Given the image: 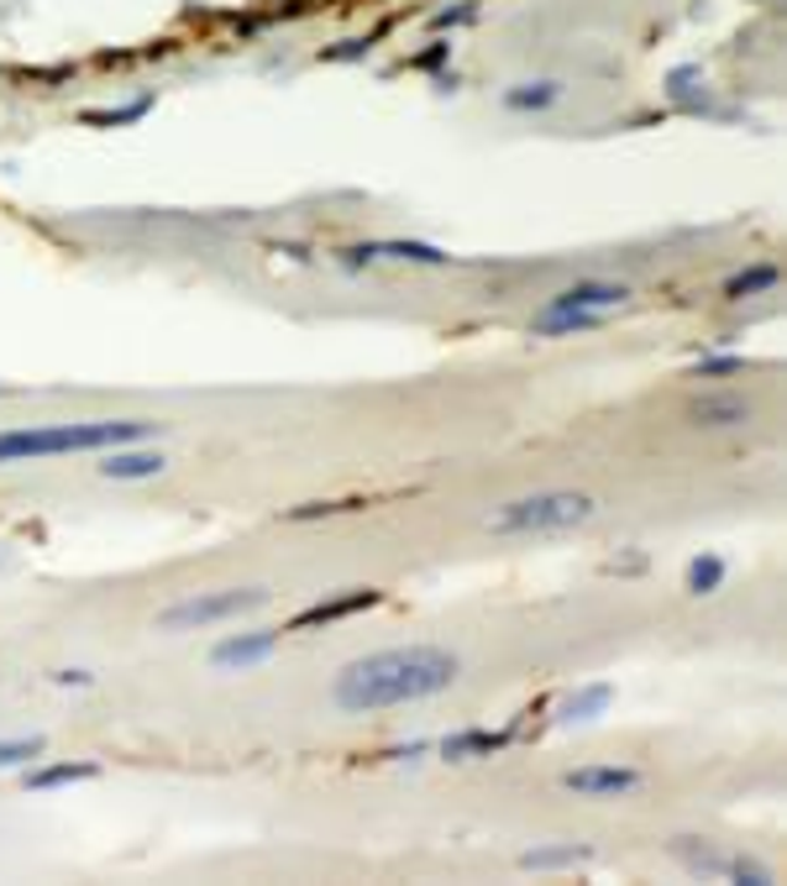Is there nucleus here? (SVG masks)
I'll use <instances>...</instances> for the list:
<instances>
[{"label": "nucleus", "mask_w": 787, "mask_h": 886, "mask_svg": "<svg viewBox=\"0 0 787 886\" xmlns=\"http://www.w3.org/2000/svg\"><path fill=\"white\" fill-rule=\"evenodd\" d=\"M462 677V661L447 646H393L347 661L332 682V703L341 713H384L430 703L452 692Z\"/></svg>", "instance_id": "f257e3e1"}, {"label": "nucleus", "mask_w": 787, "mask_h": 886, "mask_svg": "<svg viewBox=\"0 0 787 886\" xmlns=\"http://www.w3.org/2000/svg\"><path fill=\"white\" fill-rule=\"evenodd\" d=\"M158 420H63V425H16L0 430V467L16 462H48V457H85L158 436Z\"/></svg>", "instance_id": "f03ea898"}, {"label": "nucleus", "mask_w": 787, "mask_h": 886, "mask_svg": "<svg viewBox=\"0 0 787 886\" xmlns=\"http://www.w3.org/2000/svg\"><path fill=\"white\" fill-rule=\"evenodd\" d=\"M599 503L577 488H541V494H520L504 499L494 514H484V531L499 540H530V535H567L594 520Z\"/></svg>", "instance_id": "7ed1b4c3"}, {"label": "nucleus", "mask_w": 787, "mask_h": 886, "mask_svg": "<svg viewBox=\"0 0 787 886\" xmlns=\"http://www.w3.org/2000/svg\"><path fill=\"white\" fill-rule=\"evenodd\" d=\"M268 603V588H211V592H189L179 603H168L158 614V629L163 635H184V629H211V624L242 620V614H258Z\"/></svg>", "instance_id": "20e7f679"}, {"label": "nucleus", "mask_w": 787, "mask_h": 886, "mask_svg": "<svg viewBox=\"0 0 787 886\" xmlns=\"http://www.w3.org/2000/svg\"><path fill=\"white\" fill-rule=\"evenodd\" d=\"M646 787V776L636 766H573L562 771V793H573L583 802H614V798H636Z\"/></svg>", "instance_id": "39448f33"}, {"label": "nucleus", "mask_w": 787, "mask_h": 886, "mask_svg": "<svg viewBox=\"0 0 787 886\" xmlns=\"http://www.w3.org/2000/svg\"><path fill=\"white\" fill-rule=\"evenodd\" d=\"M636 299L630 284H620V278H577L567 289H557V295L546 299V310H573V315H614V310H625Z\"/></svg>", "instance_id": "423d86ee"}, {"label": "nucleus", "mask_w": 787, "mask_h": 886, "mask_svg": "<svg viewBox=\"0 0 787 886\" xmlns=\"http://www.w3.org/2000/svg\"><path fill=\"white\" fill-rule=\"evenodd\" d=\"M95 473L105 477V483H148V477H163L168 473V457L158 451V446H111L100 462H95Z\"/></svg>", "instance_id": "0eeeda50"}, {"label": "nucleus", "mask_w": 787, "mask_h": 886, "mask_svg": "<svg viewBox=\"0 0 787 886\" xmlns=\"http://www.w3.org/2000/svg\"><path fill=\"white\" fill-rule=\"evenodd\" d=\"M273 650H278V629H237L211 650V666L215 672H252V666L268 661Z\"/></svg>", "instance_id": "6e6552de"}, {"label": "nucleus", "mask_w": 787, "mask_h": 886, "mask_svg": "<svg viewBox=\"0 0 787 886\" xmlns=\"http://www.w3.org/2000/svg\"><path fill=\"white\" fill-rule=\"evenodd\" d=\"M751 414H757V404L746 394H703V399L688 404V425H698V430H735Z\"/></svg>", "instance_id": "1a4fd4ad"}, {"label": "nucleus", "mask_w": 787, "mask_h": 886, "mask_svg": "<svg viewBox=\"0 0 787 886\" xmlns=\"http://www.w3.org/2000/svg\"><path fill=\"white\" fill-rule=\"evenodd\" d=\"M567 100V85L562 79H515V85H504L499 95V105L510 111V116H546V111H557Z\"/></svg>", "instance_id": "9d476101"}, {"label": "nucleus", "mask_w": 787, "mask_h": 886, "mask_svg": "<svg viewBox=\"0 0 787 886\" xmlns=\"http://www.w3.org/2000/svg\"><path fill=\"white\" fill-rule=\"evenodd\" d=\"M347 263H378V258H393V263H425V267H447L452 258L430 241H367V247H347L341 252Z\"/></svg>", "instance_id": "9b49d317"}, {"label": "nucleus", "mask_w": 787, "mask_h": 886, "mask_svg": "<svg viewBox=\"0 0 787 886\" xmlns=\"http://www.w3.org/2000/svg\"><path fill=\"white\" fill-rule=\"evenodd\" d=\"M677 856L688 860L694 871H703V876H725V882H746V886H772V871H766V865H751V860H729V856H714V850H688V845H677Z\"/></svg>", "instance_id": "f8f14e48"}, {"label": "nucleus", "mask_w": 787, "mask_h": 886, "mask_svg": "<svg viewBox=\"0 0 787 886\" xmlns=\"http://www.w3.org/2000/svg\"><path fill=\"white\" fill-rule=\"evenodd\" d=\"M510 729H457V735L441 739V756L447 761H488L499 750H510Z\"/></svg>", "instance_id": "ddd939ff"}, {"label": "nucleus", "mask_w": 787, "mask_h": 886, "mask_svg": "<svg viewBox=\"0 0 787 886\" xmlns=\"http://www.w3.org/2000/svg\"><path fill=\"white\" fill-rule=\"evenodd\" d=\"M384 592L378 588H352V592H341V598H326V603H310L300 620L289 624V629H315V624H336V620H347V614H363V609H373Z\"/></svg>", "instance_id": "4468645a"}, {"label": "nucleus", "mask_w": 787, "mask_h": 886, "mask_svg": "<svg viewBox=\"0 0 787 886\" xmlns=\"http://www.w3.org/2000/svg\"><path fill=\"white\" fill-rule=\"evenodd\" d=\"M100 766L95 761H53V766L27 771V793H53V787H74V782H95Z\"/></svg>", "instance_id": "2eb2a0df"}, {"label": "nucleus", "mask_w": 787, "mask_h": 886, "mask_svg": "<svg viewBox=\"0 0 787 886\" xmlns=\"http://www.w3.org/2000/svg\"><path fill=\"white\" fill-rule=\"evenodd\" d=\"M777 284H783L777 263H751V267H740V273H729L720 295L725 299H757V295H777Z\"/></svg>", "instance_id": "dca6fc26"}, {"label": "nucleus", "mask_w": 787, "mask_h": 886, "mask_svg": "<svg viewBox=\"0 0 787 886\" xmlns=\"http://www.w3.org/2000/svg\"><path fill=\"white\" fill-rule=\"evenodd\" d=\"M594 850L588 845H551V850H525L520 865L525 871H573V865H588Z\"/></svg>", "instance_id": "f3484780"}, {"label": "nucleus", "mask_w": 787, "mask_h": 886, "mask_svg": "<svg viewBox=\"0 0 787 886\" xmlns=\"http://www.w3.org/2000/svg\"><path fill=\"white\" fill-rule=\"evenodd\" d=\"M609 698H614V687L609 682H594V687H583V692H573L567 703H562V724H588V719H599V713L609 709Z\"/></svg>", "instance_id": "a211bd4d"}, {"label": "nucleus", "mask_w": 787, "mask_h": 886, "mask_svg": "<svg viewBox=\"0 0 787 886\" xmlns=\"http://www.w3.org/2000/svg\"><path fill=\"white\" fill-rule=\"evenodd\" d=\"M604 315H573V310H541L530 321V336H577V330H599Z\"/></svg>", "instance_id": "6ab92c4d"}, {"label": "nucleus", "mask_w": 787, "mask_h": 886, "mask_svg": "<svg viewBox=\"0 0 787 886\" xmlns=\"http://www.w3.org/2000/svg\"><path fill=\"white\" fill-rule=\"evenodd\" d=\"M725 572H729L725 557H709V551H703V557H694V562H688V592H694V598L720 592V588H725Z\"/></svg>", "instance_id": "aec40b11"}, {"label": "nucleus", "mask_w": 787, "mask_h": 886, "mask_svg": "<svg viewBox=\"0 0 787 886\" xmlns=\"http://www.w3.org/2000/svg\"><path fill=\"white\" fill-rule=\"evenodd\" d=\"M42 750H48V739H42V735L0 739V771H5V766H22V771H27L32 761H42Z\"/></svg>", "instance_id": "412c9836"}, {"label": "nucleus", "mask_w": 787, "mask_h": 886, "mask_svg": "<svg viewBox=\"0 0 787 886\" xmlns=\"http://www.w3.org/2000/svg\"><path fill=\"white\" fill-rule=\"evenodd\" d=\"M746 367V357H703L694 367V378H735Z\"/></svg>", "instance_id": "4be33fe9"}, {"label": "nucleus", "mask_w": 787, "mask_h": 886, "mask_svg": "<svg viewBox=\"0 0 787 886\" xmlns=\"http://www.w3.org/2000/svg\"><path fill=\"white\" fill-rule=\"evenodd\" d=\"M367 48H373V37H347V42H341V48H326V53H321V59H326V63H341V59H363Z\"/></svg>", "instance_id": "5701e85b"}, {"label": "nucleus", "mask_w": 787, "mask_h": 886, "mask_svg": "<svg viewBox=\"0 0 787 886\" xmlns=\"http://www.w3.org/2000/svg\"><path fill=\"white\" fill-rule=\"evenodd\" d=\"M53 682H59V687H95V672H85V666H59Z\"/></svg>", "instance_id": "b1692460"}, {"label": "nucleus", "mask_w": 787, "mask_h": 886, "mask_svg": "<svg viewBox=\"0 0 787 886\" xmlns=\"http://www.w3.org/2000/svg\"><path fill=\"white\" fill-rule=\"evenodd\" d=\"M473 11H478L473 0H467V5H452V11H441V16H436V27H462V22H473Z\"/></svg>", "instance_id": "393cba45"}]
</instances>
